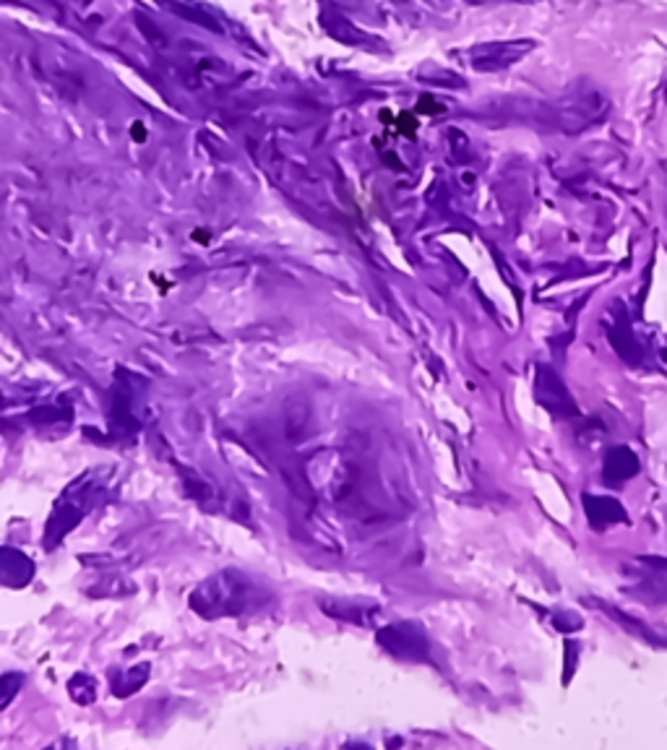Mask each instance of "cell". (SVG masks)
Returning <instances> with one entry per match:
<instances>
[{"mask_svg":"<svg viewBox=\"0 0 667 750\" xmlns=\"http://www.w3.org/2000/svg\"><path fill=\"white\" fill-rule=\"evenodd\" d=\"M607 339H611L613 349L618 352L620 360H626L628 365H639V360H641V347H639L637 336L631 334V326L624 323V321L615 323L613 329H611V334H607Z\"/></svg>","mask_w":667,"mask_h":750,"instance_id":"cell-6","label":"cell"},{"mask_svg":"<svg viewBox=\"0 0 667 750\" xmlns=\"http://www.w3.org/2000/svg\"><path fill=\"white\" fill-rule=\"evenodd\" d=\"M581 506H585L587 521L594 532H602L615 524H628L626 508L611 495H581Z\"/></svg>","mask_w":667,"mask_h":750,"instance_id":"cell-5","label":"cell"},{"mask_svg":"<svg viewBox=\"0 0 667 750\" xmlns=\"http://www.w3.org/2000/svg\"><path fill=\"white\" fill-rule=\"evenodd\" d=\"M639 469V459L631 448L613 446L607 448L605 459H602V482H605L607 487H613V491H618L628 480L637 478Z\"/></svg>","mask_w":667,"mask_h":750,"instance_id":"cell-4","label":"cell"},{"mask_svg":"<svg viewBox=\"0 0 667 750\" xmlns=\"http://www.w3.org/2000/svg\"><path fill=\"white\" fill-rule=\"evenodd\" d=\"M566 651H568V660H566V677H563V686H568L572 683V675H574V664H576V654H579V644L568 641L566 644Z\"/></svg>","mask_w":667,"mask_h":750,"instance_id":"cell-7","label":"cell"},{"mask_svg":"<svg viewBox=\"0 0 667 750\" xmlns=\"http://www.w3.org/2000/svg\"><path fill=\"white\" fill-rule=\"evenodd\" d=\"M535 50V39H503V42H480L472 45L470 50L462 52L472 71L480 74H496V71H506L522 58H527Z\"/></svg>","mask_w":667,"mask_h":750,"instance_id":"cell-1","label":"cell"},{"mask_svg":"<svg viewBox=\"0 0 667 750\" xmlns=\"http://www.w3.org/2000/svg\"><path fill=\"white\" fill-rule=\"evenodd\" d=\"M472 5H490V3H542V0H467Z\"/></svg>","mask_w":667,"mask_h":750,"instance_id":"cell-8","label":"cell"},{"mask_svg":"<svg viewBox=\"0 0 667 750\" xmlns=\"http://www.w3.org/2000/svg\"><path fill=\"white\" fill-rule=\"evenodd\" d=\"M535 396L537 404H540L542 409H548L553 417H559V420H572V417H576V402L572 391H568L563 378L555 373V368H550V365H537Z\"/></svg>","mask_w":667,"mask_h":750,"instance_id":"cell-2","label":"cell"},{"mask_svg":"<svg viewBox=\"0 0 667 750\" xmlns=\"http://www.w3.org/2000/svg\"><path fill=\"white\" fill-rule=\"evenodd\" d=\"M639 576L633 582V595L646 602L667 605V560L665 558H639Z\"/></svg>","mask_w":667,"mask_h":750,"instance_id":"cell-3","label":"cell"}]
</instances>
